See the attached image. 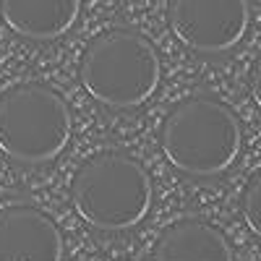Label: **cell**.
<instances>
[{
	"label": "cell",
	"instance_id": "6da1fadb",
	"mask_svg": "<svg viewBox=\"0 0 261 261\" xmlns=\"http://www.w3.org/2000/svg\"><path fill=\"white\" fill-rule=\"evenodd\" d=\"M167 162L191 178H214L227 172L243 149L238 115L209 94L180 99L160 128Z\"/></svg>",
	"mask_w": 261,
	"mask_h": 261
},
{
	"label": "cell",
	"instance_id": "7a4b0ae2",
	"mask_svg": "<svg viewBox=\"0 0 261 261\" xmlns=\"http://www.w3.org/2000/svg\"><path fill=\"white\" fill-rule=\"evenodd\" d=\"M71 201L92 227L123 232L146 217L151 206V178L134 154L107 146L79 165L71 183Z\"/></svg>",
	"mask_w": 261,
	"mask_h": 261
},
{
	"label": "cell",
	"instance_id": "3957f363",
	"mask_svg": "<svg viewBox=\"0 0 261 261\" xmlns=\"http://www.w3.org/2000/svg\"><path fill=\"white\" fill-rule=\"evenodd\" d=\"M79 79L97 102L115 110L139 107L157 92L162 63L154 45L134 29L97 34L81 58Z\"/></svg>",
	"mask_w": 261,
	"mask_h": 261
},
{
	"label": "cell",
	"instance_id": "277c9868",
	"mask_svg": "<svg viewBox=\"0 0 261 261\" xmlns=\"http://www.w3.org/2000/svg\"><path fill=\"white\" fill-rule=\"evenodd\" d=\"M71 110L47 84H16L0 94V151L24 165L53 162L71 139Z\"/></svg>",
	"mask_w": 261,
	"mask_h": 261
},
{
	"label": "cell",
	"instance_id": "5b68a950",
	"mask_svg": "<svg viewBox=\"0 0 261 261\" xmlns=\"http://www.w3.org/2000/svg\"><path fill=\"white\" fill-rule=\"evenodd\" d=\"M170 29L193 53L220 55L243 42L251 27L248 0H170Z\"/></svg>",
	"mask_w": 261,
	"mask_h": 261
},
{
	"label": "cell",
	"instance_id": "8992f818",
	"mask_svg": "<svg viewBox=\"0 0 261 261\" xmlns=\"http://www.w3.org/2000/svg\"><path fill=\"white\" fill-rule=\"evenodd\" d=\"M0 261H84L63 258V232L37 206L11 204L0 209Z\"/></svg>",
	"mask_w": 261,
	"mask_h": 261
},
{
	"label": "cell",
	"instance_id": "52a82bcc",
	"mask_svg": "<svg viewBox=\"0 0 261 261\" xmlns=\"http://www.w3.org/2000/svg\"><path fill=\"white\" fill-rule=\"evenodd\" d=\"M0 16L13 34L47 42L76 27L81 0H0Z\"/></svg>",
	"mask_w": 261,
	"mask_h": 261
},
{
	"label": "cell",
	"instance_id": "ba28073f",
	"mask_svg": "<svg viewBox=\"0 0 261 261\" xmlns=\"http://www.w3.org/2000/svg\"><path fill=\"white\" fill-rule=\"evenodd\" d=\"M154 261H232V248L222 230L186 217L160 232Z\"/></svg>",
	"mask_w": 261,
	"mask_h": 261
},
{
	"label": "cell",
	"instance_id": "9c48e42d",
	"mask_svg": "<svg viewBox=\"0 0 261 261\" xmlns=\"http://www.w3.org/2000/svg\"><path fill=\"white\" fill-rule=\"evenodd\" d=\"M243 220L248 225V230L261 241V170L251 178V183L243 191Z\"/></svg>",
	"mask_w": 261,
	"mask_h": 261
},
{
	"label": "cell",
	"instance_id": "30bf717a",
	"mask_svg": "<svg viewBox=\"0 0 261 261\" xmlns=\"http://www.w3.org/2000/svg\"><path fill=\"white\" fill-rule=\"evenodd\" d=\"M251 94H253V102L261 110V55L256 58L253 63V71H251Z\"/></svg>",
	"mask_w": 261,
	"mask_h": 261
}]
</instances>
